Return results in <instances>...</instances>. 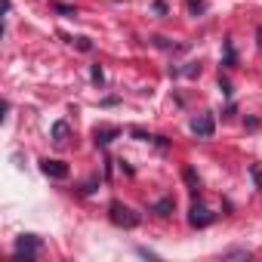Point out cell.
I'll return each mask as SVG.
<instances>
[{"label": "cell", "instance_id": "6da1fadb", "mask_svg": "<svg viewBox=\"0 0 262 262\" xmlns=\"http://www.w3.org/2000/svg\"><path fill=\"white\" fill-rule=\"evenodd\" d=\"M108 213H111V222H114V225H120V228H136V225H139V216L129 210V207L117 204V201L108 207Z\"/></svg>", "mask_w": 262, "mask_h": 262}, {"label": "cell", "instance_id": "7a4b0ae2", "mask_svg": "<svg viewBox=\"0 0 262 262\" xmlns=\"http://www.w3.org/2000/svg\"><path fill=\"white\" fill-rule=\"evenodd\" d=\"M37 250H40V237H37V234H22V237L16 241V253H13V256L31 262V259L37 256Z\"/></svg>", "mask_w": 262, "mask_h": 262}, {"label": "cell", "instance_id": "3957f363", "mask_svg": "<svg viewBox=\"0 0 262 262\" xmlns=\"http://www.w3.org/2000/svg\"><path fill=\"white\" fill-rule=\"evenodd\" d=\"M191 129H194V136H201V139H210V136H213V129H216V123H213V114H198V117L191 120Z\"/></svg>", "mask_w": 262, "mask_h": 262}, {"label": "cell", "instance_id": "277c9868", "mask_svg": "<svg viewBox=\"0 0 262 262\" xmlns=\"http://www.w3.org/2000/svg\"><path fill=\"white\" fill-rule=\"evenodd\" d=\"M40 170H43V176H50V179H68V164H62V161H40Z\"/></svg>", "mask_w": 262, "mask_h": 262}, {"label": "cell", "instance_id": "5b68a950", "mask_svg": "<svg viewBox=\"0 0 262 262\" xmlns=\"http://www.w3.org/2000/svg\"><path fill=\"white\" fill-rule=\"evenodd\" d=\"M210 222H213L210 210H207V207H201V204H191V216H188V225H191V228H204V225H210Z\"/></svg>", "mask_w": 262, "mask_h": 262}, {"label": "cell", "instance_id": "8992f818", "mask_svg": "<svg viewBox=\"0 0 262 262\" xmlns=\"http://www.w3.org/2000/svg\"><path fill=\"white\" fill-rule=\"evenodd\" d=\"M114 136H120L117 126H99V129H96V145H108Z\"/></svg>", "mask_w": 262, "mask_h": 262}, {"label": "cell", "instance_id": "52a82bcc", "mask_svg": "<svg viewBox=\"0 0 262 262\" xmlns=\"http://www.w3.org/2000/svg\"><path fill=\"white\" fill-rule=\"evenodd\" d=\"M182 179H185V185H188V191H194V194H198V188H201V182H198V173H194L191 167H185V170H182Z\"/></svg>", "mask_w": 262, "mask_h": 262}, {"label": "cell", "instance_id": "ba28073f", "mask_svg": "<svg viewBox=\"0 0 262 262\" xmlns=\"http://www.w3.org/2000/svg\"><path fill=\"white\" fill-rule=\"evenodd\" d=\"M173 210H176V201H173V198H164V201L155 204V213H158V216H170Z\"/></svg>", "mask_w": 262, "mask_h": 262}, {"label": "cell", "instance_id": "9c48e42d", "mask_svg": "<svg viewBox=\"0 0 262 262\" xmlns=\"http://www.w3.org/2000/svg\"><path fill=\"white\" fill-rule=\"evenodd\" d=\"M53 139H56V142H65V139H68V123H65V120H56V123H53Z\"/></svg>", "mask_w": 262, "mask_h": 262}, {"label": "cell", "instance_id": "30bf717a", "mask_svg": "<svg viewBox=\"0 0 262 262\" xmlns=\"http://www.w3.org/2000/svg\"><path fill=\"white\" fill-rule=\"evenodd\" d=\"M93 80H96V83H102V68H99V65L93 68Z\"/></svg>", "mask_w": 262, "mask_h": 262}, {"label": "cell", "instance_id": "8fae6325", "mask_svg": "<svg viewBox=\"0 0 262 262\" xmlns=\"http://www.w3.org/2000/svg\"><path fill=\"white\" fill-rule=\"evenodd\" d=\"M253 179H256V185L262 188V170H256V167H253Z\"/></svg>", "mask_w": 262, "mask_h": 262}]
</instances>
